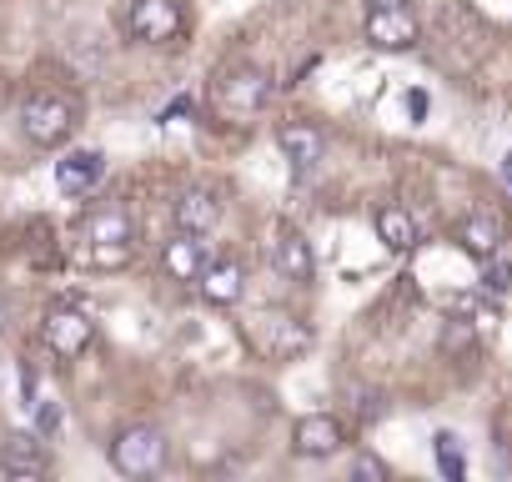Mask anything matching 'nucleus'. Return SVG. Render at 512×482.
Returning a JSON list of instances; mask_svg holds the SVG:
<instances>
[{"instance_id": "7", "label": "nucleus", "mask_w": 512, "mask_h": 482, "mask_svg": "<svg viewBox=\"0 0 512 482\" xmlns=\"http://www.w3.org/2000/svg\"><path fill=\"white\" fill-rule=\"evenodd\" d=\"M41 342H46L61 362H76V357L96 342V322H91L81 307L61 302V307H51V312H46V322H41Z\"/></svg>"}, {"instance_id": "9", "label": "nucleus", "mask_w": 512, "mask_h": 482, "mask_svg": "<svg viewBox=\"0 0 512 482\" xmlns=\"http://www.w3.org/2000/svg\"><path fill=\"white\" fill-rule=\"evenodd\" d=\"M272 267L292 287H312L317 282V252H312V241L297 226H277V236H272Z\"/></svg>"}, {"instance_id": "14", "label": "nucleus", "mask_w": 512, "mask_h": 482, "mask_svg": "<svg viewBox=\"0 0 512 482\" xmlns=\"http://www.w3.org/2000/svg\"><path fill=\"white\" fill-rule=\"evenodd\" d=\"M277 146H282V156H287L292 171H317L322 156H327V136L312 121H282L277 126Z\"/></svg>"}, {"instance_id": "21", "label": "nucleus", "mask_w": 512, "mask_h": 482, "mask_svg": "<svg viewBox=\"0 0 512 482\" xmlns=\"http://www.w3.org/2000/svg\"><path fill=\"white\" fill-rule=\"evenodd\" d=\"M352 477H372V482H387V477H392V467H387L382 457H372V452H362V457L352 462Z\"/></svg>"}, {"instance_id": "25", "label": "nucleus", "mask_w": 512, "mask_h": 482, "mask_svg": "<svg viewBox=\"0 0 512 482\" xmlns=\"http://www.w3.org/2000/svg\"><path fill=\"white\" fill-rule=\"evenodd\" d=\"M372 6H407V0H367V11H372Z\"/></svg>"}, {"instance_id": "13", "label": "nucleus", "mask_w": 512, "mask_h": 482, "mask_svg": "<svg viewBox=\"0 0 512 482\" xmlns=\"http://www.w3.org/2000/svg\"><path fill=\"white\" fill-rule=\"evenodd\" d=\"M0 472L6 477H46L51 472V452L41 432H11L0 442Z\"/></svg>"}, {"instance_id": "19", "label": "nucleus", "mask_w": 512, "mask_h": 482, "mask_svg": "<svg viewBox=\"0 0 512 482\" xmlns=\"http://www.w3.org/2000/svg\"><path fill=\"white\" fill-rule=\"evenodd\" d=\"M432 457H437V472L442 477H467V457H462V437L457 432H437L432 437Z\"/></svg>"}, {"instance_id": "12", "label": "nucleus", "mask_w": 512, "mask_h": 482, "mask_svg": "<svg viewBox=\"0 0 512 482\" xmlns=\"http://www.w3.org/2000/svg\"><path fill=\"white\" fill-rule=\"evenodd\" d=\"M196 292H201L206 307H236V302L246 297V267H241L236 257H216V262L201 267Z\"/></svg>"}, {"instance_id": "26", "label": "nucleus", "mask_w": 512, "mask_h": 482, "mask_svg": "<svg viewBox=\"0 0 512 482\" xmlns=\"http://www.w3.org/2000/svg\"><path fill=\"white\" fill-rule=\"evenodd\" d=\"M6 322H11V317H6V302H0V332H6Z\"/></svg>"}, {"instance_id": "2", "label": "nucleus", "mask_w": 512, "mask_h": 482, "mask_svg": "<svg viewBox=\"0 0 512 482\" xmlns=\"http://www.w3.org/2000/svg\"><path fill=\"white\" fill-rule=\"evenodd\" d=\"M166 457H171V442L156 422H131L106 442V462L121 477H156L166 467Z\"/></svg>"}, {"instance_id": "8", "label": "nucleus", "mask_w": 512, "mask_h": 482, "mask_svg": "<svg viewBox=\"0 0 512 482\" xmlns=\"http://www.w3.org/2000/svg\"><path fill=\"white\" fill-rule=\"evenodd\" d=\"M342 447H347L342 417H332V412H307V417H297V427H292V452H297V457L322 462V457H337Z\"/></svg>"}, {"instance_id": "20", "label": "nucleus", "mask_w": 512, "mask_h": 482, "mask_svg": "<svg viewBox=\"0 0 512 482\" xmlns=\"http://www.w3.org/2000/svg\"><path fill=\"white\" fill-rule=\"evenodd\" d=\"M482 267H487V272H482V292H487V297H492V292L502 297V292L512 287V262L497 252V257H492V262H482Z\"/></svg>"}, {"instance_id": "10", "label": "nucleus", "mask_w": 512, "mask_h": 482, "mask_svg": "<svg viewBox=\"0 0 512 482\" xmlns=\"http://www.w3.org/2000/svg\"><path fill=\"white\" fill-rule=\"evenodd\" d=\"M362 36H367V46H377V51H412L417 36H422V26H417V16H412L407 6H372Z\"/></svg>"}, {"instance_id": "15", "label": "nucleus", "mask_w": 512, "mask_h": 482, "mask_svg": "<svg viewBox=\"0 0 512 482\" xmlns=\"http://www.w3.org/2000/svg\"><path fill=\"white\" fill-rule=\"evenodd\" d=\"M206 262H211V257H206V241L191 236V231H176L166 247H161V272H166L171 282H181V287H191Z\"/></svg>"}, {"instance_id": "18", "label": "nucleus", "mask_w": 512, "mask_h": 482, "mask_svg": "<svg viewBox=\"0 0 512 482\" xmlns=\"http://www.w3.org/2000/svg\"><path fill=\"white\" fill-rule=\"evenodd\" d=\"M457 247L472 257V262H492L502 252V231L492 216H462L457 221Z\"/></svg>"}, {"instance_id": "1", "label": "nucleus", "mask_w": 512, "mask_h": 482, "mask_svg": "<svg viewBox=\"0 0 512 482\" xmlns=\"http://www.w3.org/2000/svg\"><path fill=\"white\" fill-rule=\"evenodd\" d=\"M81 126V106L66 91H31L21 101V136L41 151H56L71 141V131Z\"/></svg>"}, {"instance_id": "6", "label": "nucleus", "mask_w": 512, "mask_h": 482, "mask_svg": "<svg viewBox=\"0 0 512 482\" xmlns=\"http://www.w3.org/2000/svg\"><path fill=\"white\" fill-rule=\"evenodd\" d=\"M186 31V11L181 0H131L126 11V36L141 46H171Z\"/></svg>"}, {"instance_id": "22", "label": "nucleus", "mask_w": 512, "mask_h": 482, "mask_svg": "<svg viewBox=\"0 0 512 482\" xmlns=\"http://www.w3.org/2000/svg\"><path fill=\"white\" fill-rule=\"evenodd\" d=\"M56 427H61V407H56V402H46V407H41V417H36V432L46 437V432H56Z\"/></svg>"}, {"instance_id": "23", "label": "nucleus", "mask_w": 512, "mask_h": 482, "mask_svg": "<svg viewBox=\"0 0 512 482\" xmlns=\"http://www.w3.org/2000/svg\"><path fill=\"white\" fill-rule=\"evenodd\" d=\"M407 111H412V116H422V111H427V96H422V91H412V96H407Z\"/></svg>"}, {"instance_id": "24", "label": "nucleus", "mask_w": 512, "mask_h": 482, "mask_svg": "<svg viewBox=\"0 0 512 482\" xmlns=\"http://www.w3.org/2000/svg\"><path fill=\"white\" fill-rule=\"evenodd\" d=\"M502 176H507V186H512V151L502 156Z\"/></svg>"}, {"instance_id": "5", "label": "nucleus", "mask_w": 512, "mask_h": 482, "mask_svg": "<svg viewBox=\"0 0 512 482\" xmlns=\"http://www.w3.org/2000/svg\"><path fill=\"white\" fill-rule=\"evenodd\" d=\"M86 241H91V262L96 267H121L131 257V241H136V221L126 206H101L86 216Z\"/></svg>"}, {"instance_id": "11", "label": "nucleus", "mask_w": 512, "mask_h": 482, "mask_svg": "<svg viewBox=\"0 0 512 482\" xmlns=\"http://www.w3.org/2000/svg\"><path fill=\"white\" fill-rule=\"evenodd\" d=\"M171 221L176 231H191V236H211L221 226V196L211 186H186L176 201H171Z\"/></svg>"}, {"instance_id": "4", "label": "nucleus", "mask_w": 512, "mask_h": 482, "mask_svg": "<svg viewBox=\"0 0 512 482\" xmlns=\"http://www.w3.org/2000/svg\"><path fill=\"white\" fill-rule=\"evenodd\" d=\"M246 337H251L256 352L272 357V362H292V357L312 352V327L302 317H292V312H262L246 327Z\"/></svg>"}, {"instance_id": "16", "label": "nucleus", "mask_w": 512, "mask_h": 482, "mask_svg": "<svg viewBox=\"0 0 512 482\" xmlns=\"http://www.w3.org/2000/svg\"><path fill=\"white\" fill-rule=\"evenodd\" d=\"M101 176H106V156L91 151V146H86V151H71V156L56 161V186H61L66 196H86V191H96Z\"/></svg>"}, {"instance_id": "17", "label": "nucleus", "mask_w": 512, "mask_h": 482, "mask_svg": "<svg viewBox=\"0 0 512 482\" xmlns=\"http://www.w3.org/2000/svg\"><path fill=\"white\" fill-rule=\"evenodd\" d=\"M372 226H377V241H382L387 252H412L417 221H412V211H402L397 201H382V206L372 211Z\"/></svg>"}, {"instance_id": "3", "label": "nucleus", "mask_w": 512, "mask_h": 482, "mask_svg": "<svg viewBox=\"0 0 512 482\" xmlns=\"http://www.w3.org/2000/svg\"><path fill=\"white\" fill-rule=\"evenodd\" d=\"M272 101V71L267 66H251V61H236L216 76V106L226 116H256Z\"/></svg>"}]
</instances>
